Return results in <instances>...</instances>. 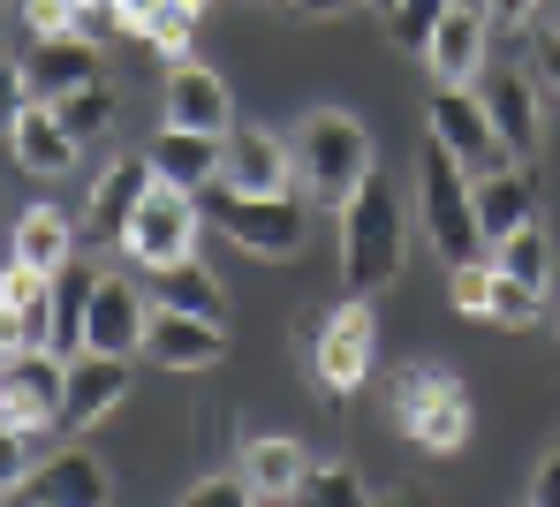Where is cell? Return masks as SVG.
I'll list each match as a JSON object with an SVG mask.
<instances>
[{
	"label": "cell",
	"instance_id": "obj_1",
	"mask_svg": "<svg viewBox=\"0 0 560 507\" xmlns=\"http://www.w3.org/2000/svg\"><path fill=\"white\" fill-rule=\"evenodd\" d=\"M401 258H409V212L394 198V182L372 167L341 204V281H349V296H378L401 273Z\"/></svg>",
	"mask_w": 560,
	"mask_h": 507
},
{
	"label": "cell",
	"instance_id": "obj_2",
	"mask_svg": "<svg viewBox=\"0 0 560 507\" xmlns=\"http://www.w3.org/2000/svg\"><path fill=\"white\" fill-rule=\"evenodd\" d=\"M288 152H295V182H303V198L318 204H349V190L372 175V129L357 121V114H341V106H311L295 129H288Z\"/></svg>",
	"mask_w": 560,
	"mask_h": 507
},
{
	"label": "cell",
	"instance_id": "obj_3",
	"mask_svg": "<svg viewBox=\"0 0 560 507\" xmlns=\"http://www.w3.org/2000/svg\"><path fill=\"white\" fill-rule=\"evenodd\" d=\"M197 204H205L212 227H220L235 250H250V258H295V250L311 243V212H303L295 190H235V182H212Z\"/></svg>",
	"mask_w": 560,
	"mask_h": 507
},
{
	"label": "cell",
	"instance_id": "obj_4",
	"mask_svg": "<svg viewBox=\"0 0 560 507\" xmlns=\"http://www.w3.org/2000/svg\"><path fill=\"white\" fill-rule=\"evenodd\" d=\"M417 220H424V235L447 266L485 258V227H477V204H469V167L440 137H424V152H417Z\"/></svg>",
	"mask_w": 560,
	"mask_h": 507
},
{
	"label": "cell",
	"instance_id": "obj_5",
	"mask_svg": "<svg viewBox=\"0 0 560 507\" xmlns=\"http://www.w3.org/2000/svg\"><path fill=\"white\" fill-rule=\"evenodd\" d=\"M372 356H378V326H372V304L349 296L341 310L311 318V379L326 394H357L372 379Z\"/></svg>",
	"mask_w": 560,
	"mask_h": 507
},
{
	"label": "cell",
	"instance_id": "obj_6",
	"mask_svg": "<svg viewBox=\"0 0 560 507\" xmlns=\"http://www.w3.org/2000/svg\"><path fill=\"white\" fill-rule=\"evenodd\" d=\"M189 250H197V198L152 175V190L137 198L129 227H121V258H137V266H167V258H189Z\"/></svg>",
	"mask_w": 560,
	"mask_h": 507
},
{
	"label": "cell",
	"instance_id": "obj_7",
	"mask_svg": "<svg viewBox=\"0 0 560 507\" xmlns=\"http://www.w3.org/2000/svg\"><path fill=\"white\" fill-rule=\"evenodd\" d=\"M61 387H69V356L61 349H8L0 356V416L23 432L61 424Z\"/></svg>",
	"mask_w": 560,
	"mask_h": 507
},
{
	"label": "cell",
	"instance_id": "obj_8",
	"mask_svg": "<svg viewBox=\"0 0 560 507\" xmlns=\"http://www.w3.org/2000/svg\"><path fill=\"white\" fill-rule=\"evenodd\" d=\"M424 129L463 160L469 175L500 160V129H492V114H485V99H477V84H440L432 106H424Z\"/></svg>",
	"mask_w": 560,
	"mask_h": 507
},
{
	"label": "cell",
	"instance_id": "obj_9",
	"mask_svg": "<svg viewBox=\"0 0 560 507\" xmlns=\"http://www.w3.org/2000/svg\"><path fill=\"white\" fill-rule=\"evenodd\" d=\"M477 99L492 114V129H500V152H538V137H546V114H538V76L530 69H477Z\"/></svg>",
	"mask_w": 560,
	"mask_h": 507
},
{
	"label": "cell",
	"instance_id": "obj_10",
	"mask_svg": "<svg viewBox=\"0 0 560 507\" xmlns=\"http://www.w3.org/2000/svg\"><path fill=\"white\" fill-rule=\"evenodd\" d=\"M137 356H152L160 372H205V364L228 356V333H220V318L152 304V318H144V349H137Z\"/></svg>",
	"mask_w": 560,
	"mask_h": 507
},
{
	"label": "cell",
	"instance_id": "obj_11",
	"mask_svg": "<svg viewBox=\"0 0 560 507\" xmlns=\"http://www.w3.org/2000/svg\"><path fill=\"white\" fill-rule=\"evenodd\" d=\"M129 394V356H106V349H84L69 356V387H61V432H92L106 424Z\"/></svg>",
	"mask_w": 560,
	"mask_h": 507
},
{
	"label": "cell",
	"instance_id": "obj_12",
	"mask_svg": "<svg viewBox=\"0 0 560 507\" xmlns=\"http://www.w3.org/2000/svg\"><path fill=\"white\" fill-rule=\"evenodd\" d=\"M220 182H235V190H295V152H288V137L258 129V121H235V129L220 137Z\"/></svg>",
	"mask_w": 560,
	"mask_h": 507
},
{
	"label": "cell",
	"instance_id": "obj_13",
	"mask_svg": "<svg viewBox=\"0 0 560 507\" xmlns=\"http://www.w3.org/2000/svg\"><path fill=\"white\" fill-rule=\"evenodd\" d=\"M144 318H152V296L121 273H98L92 310H84V349H106V356H137L144 349Z\"/></svg>",
	"mask_w": 560,
	"mask_h": 507
},
{
	"label": "cell",
	"instance_id": "obj_14",
	"mask_svg": "<svg viewBox=\"0 0 560 507\" xmlns=\"http://www.w3.org/2000/svg\"><path fill=\"white\" fill-rule=\"evenodd\" d=\"M15 500H31V507H98V500H114V477L98 470V455L69 447V455L31 462L23 485H15Z\"/></svg>",
	"mask_w": 560,
	"mask_h": 507
},
{
	"label": "cell",
	"instance_id": "obj_15",
	"mask_svg": "<svg viewBox=\"0 0 560 507\" xmlns=\"http://www.w3.org/2000/svg\"><path fill=\"white\" fill-rule=\"evenodd\" d=\"M92 76H98V38H84V31H38L31 54H23L31 99H61V92H77Z\"/></svg>",
	"mask_w": 560,
	"mask_h": 507
},
{
	"label": "cell",
	"instance_id": "obj_16",
	"mask_svg": "<svg viewBox=\"0 0 560 507\" xmlns=\"http://www.w3.org/2000/svg\"><path fill=\"white\" fill-rule=\"evenodd\" d=\"M152 190V160H114L106 175L92 182V204H84V243H98V250H121V227H129V212H137V198Z\"/></svg>",
	"mask_w": 560,
	"mask_h": 507
},
{
	"label": "cell",
	"instance_id": "obj_17",
	"mask_svg": "<svg viewBox=\"0 0 560 507\" xmlns=\"http://www.w3.org/2000/svg\"><path fill=\"white\" fill-rule=\"evenodd\" d=\"M469 204H477V227H485V250L500 243V235H515V227H530L538 220V182L523 175V167H477V182H469Z\"/></svg>",
	"mask_w": 560,
	"mask_h": 507
},
{
	"label": "cell",
	"instance_id": "obj_18",
	"mask_svg": "<svg viewBox=\"0 0 560 507\" xmlns=\"http://www.w3.org/2000/svg\"><path fill=\"white\" fill-rule=\"evenodd\" d=\"M167 121L175 129H205V137H228L235 129V92L205 61H175L167 69Z\"/></svg>",
	"mask_w": 560,
	"mask_h": 507
},
{
	"label": "cell",
	"instance_id": "obj_19",
	"mask_svg": "<svg viewBox=\"0 0 560 507\" xmlns=\"http://www.w3.org/2000/svg\"><path fill=\"white\" fill-rule=\"evenodd\" d=\"M152 175L160 182H175L189 198H205L212 182H220V137H205V129H175V121H160V137H152Z\"/></svg>",
	"mask_w": 560,
	"mask_h": 507
},
{
	"label": "cell",
	"instance_id": "obj_20",
	"mask_svg": "<svg viewBox=\"0 0 560 507\" xmlns=\"http://www.w3.org/2000/svg\"><path fill=\"white\" fill-rule=\"evenodd\" d=\"M485 8H463V0H447V15H440V31H432V46H424V61H432V76L440 84H477V69H485Z\"/></svg>",
	"mask_w": 560,
	"mask_h": 507
},
{
	"label": "cell",
	"instance_id": "obj_21",
	"mask_svg": "<svg viewBox=\"0 0 560 507\" xmlns=\"http://www.w3.org/2000/svg\"><path fill=\"white\" fill-rule=\"evenodd\" d=\"M77 250H84V235H77V220H69L61 204H31V212L15 220V235H8V258L31 266V273H61Z\"/></svg>",
	"mask_w": 560,
	"mask_h": 507
},
{
	"label": "cell",
	"instance_id": "obj_22",
	"mask_svg": "<svg viewBox=\"0 0 560 507\" xmlns=\"http://www.w3.org/2000/svg\"><path fill=\"white\" fill-rule=\"evenodd\" d=\"M144 296L160 310H197V318H220L228 326V288L197 266V250L189 258H167V266H144Z\"/></svg>",
	"mask_w": 560,
	"mask_h": 507
},
{
	"label": "cell",
	"instance_id": "obj_23",
	"mask_svg": "<svg viewBox=\"0 0 560 507\" xmlns=\"http://www.w3.org/2000/svg\"><path fill=\"white\" fill-rule=\"evenodd\" d=\"M8 144H15V160H23L31 175H69V167H77V137L61 129V114L46 99H31L8 121Z\"/></svg>",
	"mask_w": 560,
	"mask_h": 507
},
{
	"label": "cell",
	"instance_id": "obj_24",
	"mask_svg": "<svg viewBox=\"0 0 560 507\" xmlns=\"http://www.w3.org/2000/svg\"><path fill=\"white\" fill-rule=\"evenodd\" d=\"M235 470L250 477V493H258V500H295V493H303V477H311V455H303L295 439H243Z\"/></svg>",
	"mask_w": 560,
	"mask_h": 507
},
{
	"label": "cell",
	"instance_id": "obj_25",
	"mask_svg": "<svg viewBox=\"0 0 560 507\" xmlns=\"http://www.w3.org/2000/svg\"><path fill=\"white\" fill-rule=\"evenodd\" d=\"M401 439H409V447H424V455H463V439H469V394H440V402H424L417 416H401Z\"/></svg>",
	"mask_w": 560,
	"mask_h": 507
},
{
	"label": "cell",
	"instance_id": "obj_26",
	"mask_svg": "<svg viewBox=\"0 0 560 507\" xmlns=\"http://www.w3.org/2000/svg\"><path fill=\"white\" fill-rule=\"evenodd\" d=\"M92 288H98V273L77 266V258L54 273V349H61V356H84V310H92Z\"/></svg>",
	"mask_w": 560,
	"mask_h": 507
},
{
	"label": "cell",
	"instance_id": "obj_27",
	"mask_svg": "<svg viewBox=\"0 0 560 507\" xmlns=\"http://www.w3.org/2000/svg\"><path fill=\"white\" fill-rule=\"evenodd\" d=\"M492 266L508 273V281H523V288H553V243H546V227L530 220V227H515V235H500L492 243Z\"/></svg>",
	"mask_w": 560,
	"mask_h": 507
},
{
	"label": "cell",
	"instance_id": "obj_28",
	"mask_svg": "<svg viewBox=\"0 0 560 507\" xmlns=\"http://www.w3.org/2000/svg\"><path fill=\"white\" fill-rule=\"evenodd\" d=\"M440 394H463V379H455L447 364H432V356H417V364H401V372L386 379V409H394V424L417 416L424 402H440Z\"/></svg>",
	"mask_w": 560,
	"mask_h": 507
},
{
	"label": "cell",
	"instance_id": "obj_29",
	"mask_svg": "<svg viewBox=\"0 0 560 507\" xmlns=\"http://www.w3.org/2000/svg\"><path fill=\"white\" fill-rule=\"evenodd\" d=\"M46 106L61 114V129H69L77 144H92V137L114 129V84H106V76H92V84H77V92H61V99H46Z\"/></svg>",
	"mask_w": 560,
	"mask_h": 507
},
{
	"label": "cell",
	"instance_id": "obj_30",
	"mask_svg": "<svg viewBox=\"0 0 560 507\" xmlns=\"http://www.w3.org/2000/svg\"><path fill=\"white\" fill-rule=\"evenodd\" d=\"M440 15H447V0H394V8H386V31H394L401 54H424L432 31H440Z\"/></svg>",
	"mask_w": 560,
	"mask_h": 507
},
{
	"label": "cell",
	"instance_id": "obj_31",
	"mask_svg": "<svg viewBox=\"0 0 560 507\" xmlns=\"http://www.w3.org/2000/svg\"><path fill=\"white\" fill-rule=\"evenodd\" d=\"M303 500H318V507H364L372 500V485L357 477V470H341V462H311V477H303Z\"/></svg>",
	"mask_w": 560,
	"mask_h": 507
},
{
	"label": "cell",
	"instance_id": "obj_32",
	"mask_svg": "<svg viewBox=\"0 0 560 507\" xmlns=\"http://www.w3.org/2000/svg\"><path fill=\"white\" fill-rule=\"evenodd\" d=\"M538 288H523V281H508L500 266H492V296H485V318H500V326H523V318H538Z\"/></svg>",
	"mask_w": 560,
	"mask_h": 507
},
{
	"label": "cell",
	"instance_id": "obj_33",
	"mask_svg": "<svg viewBox=\"0 0 560 507\" xmlns=\"http://www.w3.org/2000/svg\"><path fill=\"white\" fill-rule=\"evenodd\" d=\"M455 281H447V296L463 318H485V296H492V258H463V266H447Z\"/></svg>",
	"mask_w": 560,
	"mask_h": 507
},
{
	"label": "cell",
	"instance_id": "obj_34",
	"mask_svg": "<svg viewBox=\"0 0 560 507\" xmlns=\"http://www.w3.org/2000/svg\"><path fill=\"white\" fill-rule=\"evenodd\" d=\"M183 500L189 507H205V500H212V507H250L258 493H250V477H243V470H220V477H197Z\"/></svg>",
	"mask_w": 560,
	"mask_h": 507
},
{
	"label": "cell",
	"instance_id": "obj_35",
	"mask_svg": "<svg viewBox=\"0 0 560 507\" xmlns=\"http://www.w3.org/2000/svg\"><path fill=\"white\" fill-rule=\"evenodd\" d=\"M23 470H31V432L0 416V493H15V485H23Z\"/></svg>",
	"mask_w": 560,
	"mask_h": 507
},
{
	"label": "cell",
	"instance_id": "obj_36",
	"mask_svg": "<svg viewBox=\"0 0 560 507\" xmlns=\"http://www.w3.org/2000/svg\"><path fill=\"white\" fill-rule=\"evenodd\" d=\"M530 76H538V92L560 99V31H538L530 38Z\"/></svg>",
	"mask_w": 560,
	"mask_h": 507
},
{
	"label": "cell",
	"instance_id": "obj_37",
	"mask_svg": "<svg viewBox=\"0 0 560 507\" xmlns=\"http://www.w3.org/2000/svg\"><path fill=\"white\" fill-rule=\"evenodd\" d=\"M31 106V84H23V61H0V129Z\"/></svg>",
	"mask_w": 560,
	"mask_h": 507
},
{
	"label": "cell",
	"instance_id": "obj_38",
	"mask_svg": "<svg viewBox=\"0 0 560 507\" xmlns=\"http://www.w3.org/2000/svg\"><path fill=\"white\" fill-rule=\"evenodd\" d=\"M485 8V31H523L538 15V0H477Z\"/></svg>",
	"mask_w": 560,
	"mask_h": 507
},
{
	"label": "cell",
	"instance_id": "obj_39",
	"mask_svg": "<svg viewBox=\"0 0 560 507\" xmlns=\"http://www.w3.org/2000/svg\"><path fill=\"white\" fill-rule=\"evenodd\" d=\"M530 500L560 507V447H546V462H538V477H530Z\"/></svg>",
	"mask_w": 560,
	"mask_h": 507
},
{
	"label": "cell",
	"instance_id": "obj_40",
	"mask_svg": "<svg viewBox=\"0 0 560 507\" xmlns=\"http://www.w3.org/2000/svg\"><path fill=\"white\" fill-rule=\"evenodd\" d=\"M288 8H295V15H349L357 0H288Z\"/></svg>",
	"mask_w": 560,
	"mask_h": 507
},
{
	"label": "cell",
	"instance_id": "obj_41",
	"mask_svg": "<svg viewBox=\"0 0 560 507\" xmlns=\"http://www.w3.org/2000/svg\"><path fill=\"white\" fill-rule=\"evenodd\" d=\"M357 8H378V15H386V8H394V0H357Z\"/></svg>",
	"mask_w": 560,
	"mask_h": 507
},
{
	"label": "cell",
	"instance_id": "obj_42",
	"mask_svg": "<svg viewBox=\"0 0 560 507\" xmlns=\"http://www.w3.org/2000/svg\"><path fill=\"white\" fill-rule=\"evenodd\" d=\"M0 296H8V258H0Z\"/></svg>",
	"mask_w": 560,
	"mask_h": 507
},
{
	"label": "cell",
	"instance_id": "obj_43",
	"mask_svg": "<svg viewBox=\"0 0 560 507\" xmlns=\"http://www.w3.org/2000/svg\"><path fill=\"white\" fill-rule=\"evenodd\" d=\"M553 326H560V310H553Z\"/></svg>",
	"mask_w": 560,
	"mask_h": 507
},
{
	"label": "cell",
	"instance_id": "obj_44",
	"mask_svg": "<svg viewBox=\"0 0 560 507\" xmlns=\"http://www.w3.org/2000/svg\"><path fill=\"white\" fill-rule=\"evenodd\" d=\"M0 8H8V0H0Z\"/></svg>",
	"mask_w": 560,
	"mask_h": 507
}]
</instances>
